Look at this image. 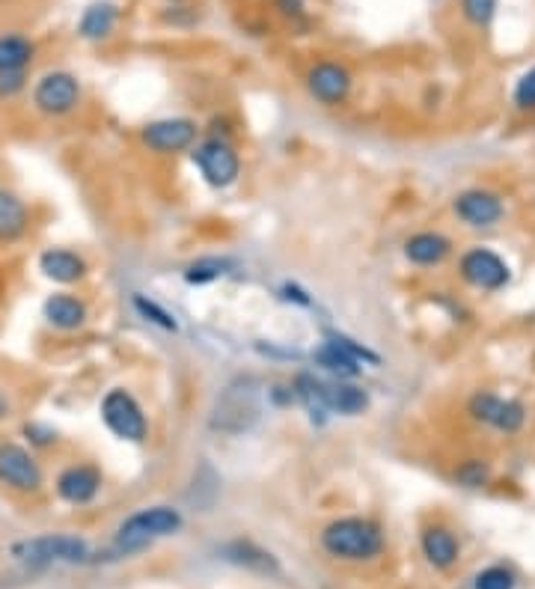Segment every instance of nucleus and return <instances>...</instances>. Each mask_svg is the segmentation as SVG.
Instances as JSON below:
<instances>
[{
    "mask_svg": "<svg viewBox=\"0 0 535 589\" xmlns=\"http://www.w3.org/2000/svg\"><path fill=\"white\" fill-rule=\"evenodd\" d=\"M321 548L342 563H369L384 551V530L372 518L345 515L321 530Z\"/></svg>",
    "mask_w": 535,
    "mask_h": 589,
    "instance_id": "1",
    "label": "nucleus"
},
{
    "mask_svg": "<svg viewBox=\"0 0 535 589\" xmlns=\"http://www.w3.org/2000/svg\"><path fill=\"white\" fill-rule=\"evenodd\" d=\"M182 512L170 509V506H149L140 509L134 515H128L113 539V551L116 554H140L146 551L155 539H167L176 536L182 530Z\"/></svg>",
    "mask_w": 535,
    "mask_h": 589,
    "instance_id": "2",
    "label": "nucleus"
},
{
    "mask_svg": "<svg viewBox=\"0 0 535 589\" xmlns=\"http://www.w3.org/2000/svg\"><path fill=\"white\" fill-rule=\"evenodd\" d=\"M12 557L27 566H51V563H87L90 545L81 536L48 533L36 539H24L12 545Z\"/></svg>",
    "mask_w": 535,
    "mask_h": 589,
    "instance_id": "3",
    "label": "nucleus"
},
{
    "mask_svg": "<svg viewBox=\"0 0 535 589\" xmlns=\"http://www.w3.org/2000/svg\"><path fill=\"white\" fill-rule=\"evenodd\" d=\"M102 420L119 441H128V444H143L149 435L146 414L125 387L107 390V396L102 399Z\"/></svg>",
    "mask_w": 535,
    "mask_h": 589,
    "instance_id": "4",
    "label": "nucleus"
},
{
    "mask_svg": "<svg viewBox=\"0 0 535 589\" xmlns=\"http://www.w3.org/2000/svg\"><path fill=\"white\" fill-rule=\"evenodd\" d=\"M33 105L45 117H66L81 105V84L72 72H45L33 87Z\"/></svg>",
    "mask_w": 535,
    "mask_h": 589,
    "instance_id": "5",
    "label": "nucleus"
},
{
    "mask_svg": "<svg viewBox=\"0 0 535 589\" xmlns=\"http://www.w3.org/2000/svg\"><path fill=\"white\" fill-rule=\"evenodd\" d=\"M467 411L476 423L494 426L497 432H506V435L521 432L527 423V408L518 399H500L494 393H476L470 399Z\"/></svg>",
    "mask_w": 535,
    "mask_h": 589,
    "instance_id": "6",
    "label": "nucleus"
},
{
    "mask_svg": "<svg viewBox=\"0 0 535 589\" xmlns=\"http://www.w3.org/2000/svg\"><path fill=\"white\" fill-rule=\"evenodd\" d=\"M194 164L200 167L203 179L209 185H214V188H229L238 179V173H241L238 152L232 149L229 140H220V137H212V140H206V143L197 146Z\"/></svg>",
    "mask_w": 535,
    "mask_h": 589,
    "instance_id": "7",
    "label": "nucleus"
},
{
    "mask_svg": "<svg viewBox=\"0 0 535 589\" xmlns=\"http://www.w3.org/2000/svg\"><path fill=\"white\" fill-rule=\"evenodd\" d=\"M140 140L149 152L176 155V152H185L197 143V122L185 117L155 119V122L143 125Z\"/></svg>",
    "mask_w": 535,
    "mask_h": 589,
    "instance_id": "8",
    "label": "nucleus"
},
{
    "mask_svg": "<svg viewBox=\"0 0 535 589\" xmlns=\"http://www.w3.org/2000/svg\"><path fill=\"white\" fill-rule=\"evenodd\" d=\"M458 268H461V277H464L470 286L482 289V292H497V289H503V286L509 283V277H512L506 259L497 256V253L488 250V247H473V250H467V253L461 256V265H458Z\"/></svg>",
    "mask_w": 535,
    "mask_h": 589,
    "instance_id": "9",
    "label": "nucleus"
},
{
    "mask_svg": "<svg viewBox=\"0 0 535 589\" xmlns=\"http://www.w3.org/2000/svg\"><path fill=\"white\" fill-rule=\"evenodd\" d=\"M42 468L39 462L18 444H0V482L12 491L33 494L42 488Z\"/></svg>",
    "mask_w": 535,
    "mask_h": 589,
    "instance_id": "10",
    "label": "nucleus"
},
{
    "mask_svg": "<svg viewBox=\"0 0 535 589\" xmlns=\"http://www.w3.org/2000/svg\"><path fill=\"white\" fill-rule=\"evenodd\" d=\"M307 90L319 105H342L351 96V72L342 63L321 60L307 72Z\"/></svg>",
    "mask_w": 535,
    "mask_h": 589,
    "instance_id": "11",
    "label": "nucleus"
},
{
    "mask_svg": "<svg viewBox=\"0 0 535 589\" xmlns=\"http://www.w3.org/2000/svg\"><path fill=\"white\" fill-rule=\"evenodd\" d=\"M455 215L467 224V227H476V230H485V227H494L503 221L506 215V206H503V197L494 194V191H485V188H473V191H464L455 197L452 203Z\"/></svg>",
    "mask_w": 535,
    "mask_h": 589,
    "instance_id": "12",
    "label": "nucleus"
},
{
    "mask_svg": "<svg viewBox=\"0 0 535 589\" xmlns=\"http://www.w3.org/2000/svg\"><path fill=\"white\" fill-rule=\"evenodd\" d=\"M99 491H102V471L96 465H72L57 476V494L72 506H84L96 500Z\"/></svg>",
    "mask_w": 535,
    "mask_h": 589,
    "instance_id": "13",
    "label": "nucleus"
},
{
    "mask_svg": "<svg viewBox=\"0 0 535 589\" xmlns=\"http://www.w3.org/2000/svg\"><path fill=\"white\" fill-rule=\"evenodd\" d=\"M39 271L54 280V283H63V286H72V283H81L87 277V259L78 256L75 250H66V247H51L39 256Z\"/></svg>",
    "mask_w": 535,
    "mask_h": 589,
    "instance_id": "14",
    "label": "nucleus"
},
{
    "mask_svg": "<svg viewBox=\"0 0 535 589\" xmlns=\"http://www.w3.org/2000/svg\"><path fill=\"white\" fill-rule=\"evenodd\" d=\"M321 396H324V408L333 414H345V417H357L369 408V393L345 384L342 378L336 381H321Z\"/></svg>",
    "mask_w": 535,
    "mask_h": 589,
    "instance_id": "15",
    "label": "nucleus"
},
{
    "mask_svg": "<svg viewBox=\"0 0 535 589\" xmlns=\"http://www.w3.org/2000/svg\"><path fill=\"white\" fill-rule=\"evenodd\" d=\"M423 554L426 560L434 566V569H452L458 563V554H461V545L455 539V533L443 524H431L423 530Z\"/></svg>",
    "mask_w": 535,
    "mask_h": 589,
    "instance_id": "16",
    "label": "nucleus"
},
{
    "mask_svg": "<svg viewBox=\"0 0 535 589\" xmlns=\"http://www.w3.org/2000/svg\"><path fill=\"white\" fill-rule=\"evenodd\" d=\"M45 319L60 331H78L87 325V304L69 292H57L45 301Z\"/></svg>",
    "mask_w": 535,
    "mask_h": 589,
    "instance_id": "17",
    "label": "nucleus"
},
{
    "mask_svg": "<svg viewBox=\"0 0 535 589\" xmlns=\"http://www.w3.org/2000/svg\"><path fill=\"white\" fill-rule=\"evenodd\" d=\"M116 21H119V6L113 0H93L78 21V33L90 42H102L113 33Z\"/></svg>",
    "mask_w": 535,
    "mask_h": 589,
    "instance_id": "18",
    "label": "nucleus"
},
{
    "mask_svg": "<svg viewBox=\"0 0 535 589\" xmlns=\"http://www.w3.org/2000/svg\"><path fill=\"white\" fill-rule=\"evenodd\" d=\"M452 253V241L443 233H414L405 241V256L414 265H440Z\"/></svg>",
    "mask_w": 535,
    "mask_h": 589,
    "instance_id": "19",
    "label": "nucleus"
},
{
    "mask_svg": "<svg viewBox=\"0 0 535 589\" xmlns=\"http://www.w3.org/2000/svg\"><path fill=\"white\" fill-rule=\"evenodd\" d=\"M30 215L18 194L0 191V241H18L27 233Z\"/></svg>",
    "mask_w": 535,
    "mask_h": 589,
    "instance_id": "20",
    "label": "nucleus"
},
{
    "mask_svg": "<svg viewBox=\"0 0 535 589\" xmlns=\"http://www.w3.org/2000/svg\"><path fill=\"white\" fill-rule=\"evenodd\" d=\"M33 54H36V45L27 36H18V33L0 36V72L27 69Z\"/></svg>",
    "mask_w": 535,
    "mask_h": 589,
    "instance_id": "21",
    "label": "nucleus"
},
{
    "mask_svg": "<svg viewBox=\"0 0 535 589\" xmlns=\"http://www.w3.org/2000/svg\"><path fill=\"white\" fill-rule=\"evenodd\" d=\"M316 360H319V366H324L330 375H336V378H354L357 372H360V363L351 357V354L345 352L342 346H336L333 340H327L324 346H321L319 352H316Z\"/></svg>",
    "mask_w": 535,
    "mask_h": 589,
    "instance_id": "22",
    "label": "nucleus"
},
{
    "mask_svg": "<svg viewBox=\"0 0 535 589\" xmlns=\"http://www.w3.org/2000/svg\"><path fill=\"white\" fill-rule=\"evenodd\" d=\"M226 560L238 563V566H247V569H256V572H277V563L268 551L256 548L253 542H232L226 548Z\"/></svg>",
    "mask_w": 535,
    "mask_h": 589,
    "instance_id": "23",
    "label": "nucleus"
},
{
    "mask_svg": "<svg viewBox=\"0 0 535 589\" xmlns=\"http://www.w3.org/2000/svg\"><path fill=\"white\" fill-rule=\"evenodd\" d=\"M229 268H232V262H229V259L206 256V259H197V262H191V265H188L185 280H188V283L203 286V283H212V280H220L223 274H229Z\"/></svg>",
    "mask_w": 535,
    "mask_h": 589,
    "instance_id": "24",
    "label": "nucleus"
},
{
    "mask_svg": "<svg viewBox=\"0 0 535 589\" xmlns=\"http://www.w3.org/2000/svg\"><path fill=\"white\" fill-rule=\"evenodd\" d=\"M491 479V465L485 459H467L455 468V482L464 488H482Z\"/></svg>",
    "mask_w": 535,
    "mask_h": 589,
    "instance_id": "25",
    "label": "nucleus"
},
{
    "mask_svg": "<svg viewBox=\"0 0 535 589\" xmlns=\"http://www.w3.org/2000/svg\"><path fill=\"white\" fill-rule=\"evenodd\" d=\"M500 0H461V15L473 24V27H488L497 15Z\"/></svg>",
    "mask_w": 535,
    "mask_h": 589,
    "instance_id": "26",
    "label": "nucleus"
},
{
    "mask_svg": "<svg viewBox=\"0 0 535 589\" xmlns=\"http://www.w3.org/2000/svg\"><path fill=\"white\" fill-rule=\"evenodd\" d=\"M134 307L140 310V316H146V322H155L164 331H176V319L164 307H158L155 301H146L143 295H134Z\"/></svg>",
    "mask_w": 535,
    "mask_h": 589,
    "instance_id": "27",
    "label": "nucleus"
},
{
    "mask_svg": "<svg viewBox=\"0 0 535 589\" xmlns=\"http://www.w3.org/2000/svg\"><path fill=\"white\" fill-rule=\"evenodd\" d=\"M473 589H515V575L503 566H491L476 575Z\"/></svg>",
    "mask_w": 535,
    "mask_h": 589,
    "instance_id": "28",
    "label": "nucleus"
},
{
    "mask_svg": "<svg viewBox=\"0 0 535 589\" xmlns=\"http://www.w3.org/2000/svg\"><path fill=\"white\" fill-rule=\"evenodd\" d=\"M515 105L521 108V111H535V66L530 72H524L521 75V81L515 84Z\"/></svg>",
    "mask_w": 535,
    "mask_h": 589,
    "instance_id": "29",
    "label": "nucleus"
},
{
    "mask_svg": "<svg viewBox=\"0 0 535 589\" xmlns=\"http://www.w3.org/2000/svg\"><path fill=\"white\" fill-rule=\"evenodd\" d=\"M24 87H27V69L0 72V96H3V99H12V96L21 93Z\"/></svg>",
    "mask_w": 535,
    "mask_h": 589,
    "instance_id": "30",
    "label": "nucleus"
},
{
    "mask_svg": "<svg viewBox=\"0 0 535 589\" xmlns=\"http://www.w3.org/2000/svg\"><path fill=\"white\" fill-rule=\"evenodd\" d=\"M24 432L33 435V444H51V441H57V432H54V429H42V426H36V423L24 426Z\"/></svg>",
    "mask_w": 535,
    "mask_h": 589,
    "instance_id": "31",
    "label": "nucleus"
},
{
    "mask_svg": "<svg viewBox=\"0 0 535 589\" xmlns=\"http://www.w3.org/2000/svg\"><path fill=\"white\" fill-rule=\"evenodd\" d=\"M277 9L289 18H298L304 15V0H277Z\"/></svg>",
    "mask_w": 535,
    "mask_h": 589,
    "instance_id": "32",
    "label": "nucleus"
},
{
    "mask_svg": "<svg viewBox=\"0 0 535 589\" xmlns=\"http://www.w3.org/2000/svg\"><path fill=\"white\" fill-rule=\"evenodd\" d=\"M6 414H9V399H6V393L0 390V420H3Z\"/></svg>",
    "mask_w": 535,
    "mask_h": 589,
    "instance_id": "33",
    "label": "nucleus"
}]
</instances>
